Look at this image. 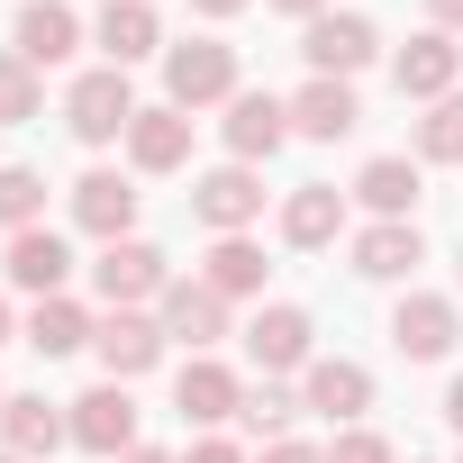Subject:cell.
<instances>
[{"mask_svg":"<svg viewBox=\"0 0 463 463\" xmlns=\"http://www.w3.org/2000/svg\"><path fill=\"white\" fill-rule=\"evenodd\" d=\"M164 100H173V109L237 100V46H227V37H182V46H164Z\"/></svg>","mask_w":463,"mask_h":463,"instance_id":"obj_1","label":"cell"},{"mask_svg":"<svg viewBox=\"0 0 463 463\" xmlns=\"http://www.w3.org/2000/svg\"><path fill=\"white\" fill-rule=\"evenodd\" d=\"M64 128H73L82 146H118V137L137 128V91H128V73H118V64H91V73L64 91Z\"/></svg>","mask_w":463,"mask_h":463,"instance_id":"obj_2","label":"cell"},{"mask_svg":"<svg viewBox=\"0 0 463 463\" xmlns=\"http://www.w3.org/2000/svg\"><path fill=\"white\" fill-rule=\"evenodd\" d=\"M191 218L218 227V237H246V227L264 218V173H255V164H218V173H200V182H191Z\"/></svg>","mask_w":463,"mask_h":463,"instance_id":"obj_3","label":"cell"},{"mask_svg":"<svg viewBox=\"0 0 463 463\" xmlns=\"http://www.w3.org/2000/svg\"><path fill=\"white\" fill-rule=\"evenodd\" d=\"M91 291H100L109 309H137V300H164V291H173V273H164V255H155L146 237H118V246H100Z\"/></svg>","mask_w":463,"mask_h":463,"instance_id":"obj_4","label":"cell"},{"mask_svg":"<svg viewBox=\"0 0 463 463\" xmlns=\"http://www.w3.org/2000/svg\"><path fill=\"white\" fill-rule=\"evenodd\" d=\"M373 46H382V37H373V19H364V10H327V19H309V28H300L309 73H336V82H345V73H364V64H373Z\"/></svg>","mask_w":463,"mask_h":463,"instance_id":"obj_5","label":"cell"},{"mask_svg":"<svg viewBox=\"0 0 463 463\" xmlns=\"http://www.w3.org/2000/svg\"><path fill=\"white\" fill-rule=\"evenodd\" d=\"M309 336H318V327H309V309L264 300V309H255V327H246V354L264 364V382H273V373H309V364H318V354H309Z\"/></svg>","mask_w":463,"mask_h":463,"instance_id":"obj_6","label":"cell"},{"mask_svg":"<svg viewBox=\"0 0 463 463\" xmlns=\"http://www.w3.org/2000/svg\"><path fill=\"white\" fill-rule=\"evenodd\" d=\"M64 409H73V445L82 454H137V400H128V382H100V391H82Z\"/></svg>","mask_w":463,"mask_h":463,"instance_id":"obj_7","label":"cell"},{"mask_svg":"<svg viewBox=\"0 0 463 463\" xmlns=\"http://www.w3.org/2000/svg\"><path fill=\"white\" fill-rule=\"evenodd\" d=\"M364 128V100H354V82H336V73H309L300 82V100H291V137H309V146H336V137H354Z\"/></svg>","mask_w":463,"mask_h":463,"instance_id":"obj_8","label":"cell"},{"mask_svg":"<svg viewBox=\"0 0 463 463\" xmlns=\"http://www.w3.org/2000/svg\"><path fill=\"white\" fill-rule=\"evenodd\" d=\"M73 227H91L100 246L137 237V182H128V173H109V164H100V173H82V182H73Z\"/></svg>","mask_w":463,"mask_h":463,"instance_id":"obj_9","label":"cell"},{"mask_svg":"<svg viewBox=\"0 0 463 463\" xmlns=\"http://www.w3.org/2000/svg\"><path fill=\"white\" fill-rule=\"evenodd\" d=\"M454 336H463V318H454V300H436V291H409V300L391 309V345H400L409 364L454 354Z\"/></svg>","mask_w":463,"mask_h":463,"instance_id":"obj_10","label":"cell"},{"mask_svg":"<svg viewBox=\"0 0 463 463\" xmlns=\"http://www.w3.org/2000/svg\"><path fill=\"white\" fill-rule=\"evenodd\" d=\"M91 345H100L109 382H137V373H155V364H164V327H155L146 309H109V318L91 327Z\"/></svg>","mask_w":463,"mask_h":463,"instance_id":"obj_11","label":"cell"},{"mask_svg":"<svg viewBox=\"0 0 463 463\" xmlns=\"http://www.w3.org/2000/svg\"><path fill=\"white\" fill-rule=\"evenodd\" d=\"M300 409H318V418L354 427V418L373 409V373H364V364H345V354H318V364L300 373Z\"/></svg>","mask_w":463,"mask_h":463,"instance_id":"obj_12","label":"cell"},{"mask_svg":"<svg viewBox=\"0 0 463 463\" xmlns=\"http://www.w3.org/2000/svg\"><path fill=\"white\" fill-rule=\"evenodd\" d=\"M173 409H182L191 427H218V418H237V409H246V382L227 373L218 354H191L182 382H173Z\"/></svg>","mask_w":463,"mask_h":463,"instance_id":"obj_13","label":"cell"},{"mask_svg":"<svg viewBox=\"0 0 463 463\" xmlns=\"http://www.w3.org/2000/svg\"><path fill=\"white\" fill-rule=\"evenodd\" d=\"M454 73H463V46H454L445 28H427V37H409V46H400V64H391V82H400V100H445V91H454Z\"/></svg>","mask_w":463,"mask_h":463,"instance_id":"obj_14","label":"cell"},{"mask_svg":"<svg viewBox=\"0 0 463 463\" xmlns=\"http://www.w3.org/2000/svg\"><path fill=\"white\" fill-rule=\"evenodd\" d=\"M282 137H291V100H273V91H237L227 100V155L237 164H264Z\"/></svg>","mask_w":463,"mask_h":463,"instance_id":"obj_15","label":"cell"},{"mask_svg":"<svg viewBox=\"0 0 463 463\" xmlns=\"http://www.w3.org/2000/svg\"><path fill=\"white\" fill-rule=\"evenodd\" d=\"M427 264V237H418V218H373L364 237H354V273L364 282H400Z\"/></svg>","mask_w":463,"mask_h":463,"instance_id":"obj_16","label":"cell"},{"mask_svg":"<svg viewBox=\"0 0 463 463\" xmlns=\"http://www.w3.org/2000/svg\"><path fill=\"white\" fill-rule=\"evenodd\" d=\"M0 264H10V282H19V291H37V300H55V291L73 282V246L55 237V227H19Z\"/></svg>","mask_w":463,"mask_h":463,"instance_id":"obj_17","label":"cell"},{"mask_svg":"<svg viewBox=\"0 0 463 463\" xmlns=\"http://www.w3.org/2000/svg\"><path fill=\"white\" fill-rule=\"evenodd\" d=\"M128 164L137 173H182L191 164V109H137V128H128Z\"/></svg>","mask_w":463,"mask_h":463,"instance_id":"obj_18","label":"cell"},{"mask_svg":"<svg viewBox=\"0 0 463 463\" xmlns=\"http://www.w3.org/2000/svg\"><path fill=\"white\" fill-rule=\"evenodd\" d=\"M155 327H164V345L182 336L191 354H209V345L227 336V300H218L209 282H173V291H164V318H155Z\"/></svg>","mask_w":463,"mask_h":463,"instance_id":"obj_19","label":"cell"},{"mask_svg":"<svg viewBox=\"0 0 463 463\" xmlns=\"http://www.w3.org/2000/svg\"><path fill=\"white\" fill-rule=\"evenodd\" d=\"M282 237H291L300 255L336 246V237H345V191H336V182H300V191L282 200Z\"/></svg>","mask_w":463,"mask_h":463,"instance_id":"obj_20","label":"cell"},{"mask_svg":"<svg viewBox=\"0 0 463 463\" xmlns=\"http://www.w3.org/2000/svg\"><path fill=\"white\" fill-rule=\"evenodd\" d=\"M55 436H73V418H64L55 400H37V391H19V400H0V445H10L19 463L55 454Z\"/></svg>","mask_w":463,"mask_h":463,"instance_id":"obj_21","label":"cell"},{"mask_svg":"<svg viewBox=\"0 0 463 463\" xmlns=\"http://www.w3.org/2000/svg\"><path fill=\"white\" fill-rule=\"evenodd\" d=\"M91 37H100V55L128 73V64H146L155 46H164V28H155V0H109V10L91 19Z\"/></svg>","mask_w":463,"mask_h":463,"instance_id":"obj_22","label":"cell"},{"mask_svg":"<svg viewBox=\"0 0 463 463\" xmlns=\"http://www.w3.org/2000/svg\"><path fill=\"white\" fill-rule=\"evenodd\" d=\"M73 46H82V19L64 10V0H28V10H19V55H28L37 73H46V64H64Z\"/></svg>","mask_w":463,"mask_h":463,"instance_id":"obj_23","label":"cell"},{"mask_svg":"<svg viewBox=\"0 0 463 463\" xmlns=\"http://www.w3.org/2000/svg\"><path fill=\"white\" fill-rule=\"evenodd\" d=\"M354 200H364L373 218H409V209H418V164H409V155H373V164L354 173Z\"/></svg>","mask_w":463,"mask_h":463,"instance_id":"obj_24","label":"cell"},{"mask_svg":"<svg viewBox=\"0 0 463 463\" xmlns=\"http://www.w3.org/2000/svg\"><path fill=\"white\" fill-rule=\"evenodd\" d=\"M264 273H273V264H264V246H246V237H218V246H209V264H200V282H209L218 300H255V291H264Z\"/></svg>","mask_w":463,"mask_h":463,"instance_id":"obj_25","label":"cell"},{"mask_svg":"<svg viewBox=\"0 0 463 463\" xmlns=\"http://www.w3.org/2000/svg\"><path fill=\"white\" fill-rule=\"evenodd\" d=\"M28 345H37V354H73V345H91V309L64 300V291L37 300V309H28Z\"/></svg>","mask_w":463,"mask_h":463,"instance_id":"obj_26","label":"cell"},{"mask_svg":"<svg viewBox=\"0 0 463 463\" xmlns=\"http://www.w3.org/2000/svg\"><path fill=\"white\" fill-rule=\"evenodd\" d=\"M46 109V82H37V64L10 46V55H0V128H28Z\"/></svg>","mask_w":463,"mask_h":463,"instance_id":"obj_27","label":"cell"},{"mask_svg":"<svg viewBox=\"0 0 463 463\" xmlns=\"http://www.w3.org/2000/svg\"><path fill=\"white\" fill-rule=\"evenodd\" d=\"M418 155H427V164H463V91L427 100V118H418Z\"/></svg>","mask_w":463,"mask_h":463,"instance_id":"obj_28","label":"cell"},{"mask_svg":"<svg viewBox=\"0 0 463 463\" xmlns=\"http://www.w3.org/2000/svg\"><path fill=\"white\" fill-rule=\"evenodd\" d=\"M46 218V173H28V164H0V227H37Z\"/></svg>","mask_w":463,"mask_h":463,"instance_id":"obj_29","label":"cell"},{"mask_svg":"<svg viewBox=\"0 0 463 463\" xmlns=\"http://www.w3.org/2000/svg\"><path fill=\"white\" fill-rule=\"evenodd\" d=\"M291 409H300V400H291V391H282V382H255V391H246V409H237V418H246V427H255V436H282V427H291Z\"/></svg>","mask_w":463,"mask_h":463,"instance_id":"obj_30","label":"cell"},{"mask_svg":"<svg viewBox=\"0 0 463 463\" xmlns=\"http://www.w3.org/2000/svg\"><path fill=\"white\" fill-rule=\"evenodd\" d=\"M327 463H400V454H391V436H373V427H345V436L327 445Z\"/></svg>","mask_w":463,"mask_h":463,"instance_id":"obj_31","label":"cell"},{"mask_svg":"<svg viewBox=\"0 0 463 463\" xmlns=\"http://www.w3.org/2000/svg\"><path fill=\"white\" fill-rule=\"evenodd\" d=\"M182 463H246V445H227V436H200Z\"/></svg>","mask_w":463,"mask_h":463,"instance_id":"obj_32","label":"cell"},{"mask_svg":"<svg viewBox=\"0 0 463 463\" xmlns=\"http://www.w3.org/2000/svg\"><path fill=\"white\" fill-rule=\"evenodd\" d=\"M264 463H327V454H318V445H300V436H273V445H264Z\"/></svg>","mask_w":463,"mask_h":463,"instance_id":"obj_33","label":"cell"},{"mask_svg":"<svg viewBox=\"0 0 463 463\" xmlns=\"http://www.w3.org/2000/svg\"><path fill=\"white\" fill-rule=\"evenodd\" d=\"M427 19H436V28L454 37V28H463V0H427Z\"/></svg>","mask_w":463,"mask_h":463,"instance_id":"obj_34","label":"cell"},{"mask_svg":"<svg viewBox=\"0 0 463 463\" xmlns=\"http://www.w3.org/2000/svg\"><path fill=\"white\" fill-rule=\"evenodd\" d=\"M273 10H291V19H327V0H273Z\"/></svg>","mask_w":463,"mask_h":463,"instance_id":"obj_35","label":"cell"},{"mask_svg":"<svg viewBox=\"0 0 463 463\" xmlns=\"http://www.w3.org/2000/svg\"><path fill=\"white\" fill-rule=\"evenodd\" d=\"M445 418H454V427H463V373H454V382H445Z\"/></svg>","mask_w":463,"mask_h":463,"instance_id":"obj_36","label":"cell"},{"mask_svg":"<svg viewBox=\"0 0 463 463\" xmlns=\"http://www.w3.org/2000/svg\"><path fill=\"white\" fill-rule=\"evenodd\" d=\"M191 10H209V19H237V10H246V0H191Z\"/></svg>","mask_w":463,"mask_h":463,"instance_id":"obj_37","label":"cell"},{"mask_svg":"<svg viewBox=\"0 0 463 463\" xmlns=\"http://www.w3.org/2000/svg\"><path fill=\"white\" fill-rule=\"evenodd\" d=\"M118 463H173V454H164V445H137V454H118Z\"/></svg>","mask_w":463,"mask_h":463,"instance_id":"obj_38","label":"cell"},{"mask_svg":"<svg viewBox=\"0 0 463 463\" xmlns=\"http://www.w3.org/2000/svg\"><path fill=\"white\" fill-rule=\"evenodd\" d=\"M0 345H10V300H0Z\"/></svg>","mask_w":463,"mask_h":463,"instance_id":"obj_39","label":"cell"},{"mask_svg":"<svg viewBox=\"0 0 463 463\" xmlns=\"http://www.w3.org/2000/svg\"><path fill=\"white\" fill-rule=\"evenodd\" d=\"M0 463H19V454H0Z\"/></svg>","mask_w":463,"mask_h":463,"instance_id":"obj_40","label":"cell"},{"mask_svg":"<svg viewBox=\"0 0 463 463\" xmlns=\"http://www.w3.org/2000/svg\"><path fill=\"white\" fill-rule=\"evenodd\" d=\"M0 400H10V391H0Z\"/></svg>","mask_w":463,"mask_h":463,"instance_id":"obj_41","label":"cell"}]
</instances>
